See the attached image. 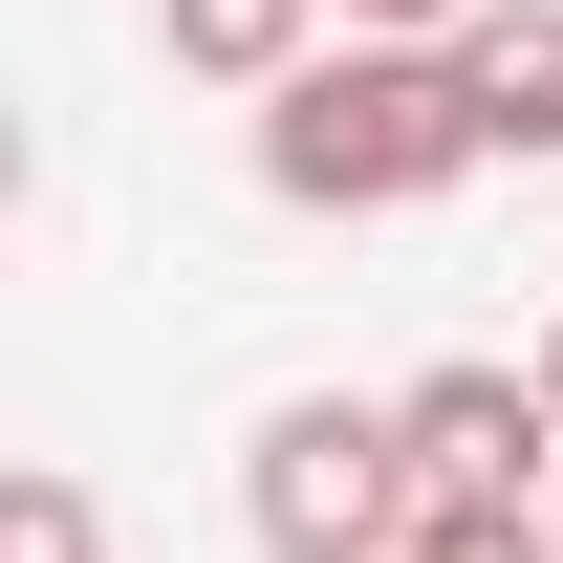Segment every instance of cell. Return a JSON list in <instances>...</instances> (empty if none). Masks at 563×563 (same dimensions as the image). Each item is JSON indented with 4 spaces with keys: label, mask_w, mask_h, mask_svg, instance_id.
<instances>
[{
    "label": "cell",
    "mask_w": 563,
    "mask_h": 563,
    "mask_svg": "<svg viewBox=\"0 0 563 563\" xmlns=\"http://www.w3.org/2000/svg\"><path fill=\"white\" fill-rule=\"evenodd\" d=\"M239 520H261V563H390L412 542V412L390 390H282L261 455H239Z\"/></svg>",
    "instance_id": "obj_2"
},
{
    "label": "cell",
    "mask_w": 563,
    "mask_h": 563,
    "mask_svg": "<svg viewBox=\"0 0 563 563\" xmlns=\"http://www.w3.org/2000/svg\"><path fill=\"white\" fill-rule=\"evenodd\" d=\"M0 563H109V498H87L66 455H22V477H0Z\"/></svg>",
    "instance_id": "obj_6"
},
{
    "label": "cell",
    "mask_w": 563,
    "mask_h": 563,
    "mask_svg": "<svg viewBox=\"0 0 563 563\" xmlns=\"http://www.w3.org/2000/svg\"><path fill=\"white\" fill-rule=\"evenodd\" d=\"M542 390H563V325H542Z\"/></svg>",
    "instance_id": "obj_8"
},
{
    "label": "cell",
    "mask_w": 563,
    "mask_h": 563,
    "mask_svg": "<svg viewBox=\"0 0 563 563\" xmlns=\"http://www.w3.org/2000/svg\"><path fill=\"white\" fill-rule=\"evenodd\" d=\"M455 87H477L498 152H563V0H477L455 22Z\"/></svg>",
    "instance_id": "obj_4"
},
{
    "label": "cell",
    "mask_w": 563,
    "mask_h": 563,
    "mask_svg": "<svg viewBox=\"0 0 563 563\" xmlns=\"http://www.w3.org/2000/svg\"><path fill=\"white\" fill-rule=\"evenodd\" d=\"M347 22H390V44H455V22H477V0H347Z\"/></svg>",
    "instance_id": "obj_7"
},
{
    "label": "cell",
    "mask_w": 563,
    "mask_h": 563,
    "mask_svg": "<svg viewBox=\"0 0 563 563\" xmlns=\"http://www.w3.org/2000/svg\"><path fill=\"white\" fill-rule=\"evenodd\" d=\"M325 22H347V0H152V44H174L196 87H282Z\"/></svg>",
    "instance_id": "obj_5"
},
{
    "label": "cell",
    "mask_w": 563,
    "mask_h": 563,
    "mask_svg": "<svg viewBox=\"0 0 563 563\" xmlns=\"http://www.w3.org/2000/svg\"><path fill=\"white\" fill-rule=\"evenodd\" d=\"M455 174H498V131H477V87H455V44L347 22V44H303V66L261 87V196H282V217H433Z\"/></svg>",
    "instance_id": "obj_1"
},
{
    "label": "cell",
    "mask_w": 563,
    "mask_h": 563,
    "mask_svg": "<svg viewBox=\"0 0 563 563\" xmlns=\"http://www.w3.org/2000/svg\"><path fill=\"white\" fill-rule=\"evenodd\" d=\"M390 412H412V498H433V477H520V498L563 477V390H542V368H498V347L412 368Z\"/></svg>",
    "instance_id": "obj_3"
}]
</instances>
